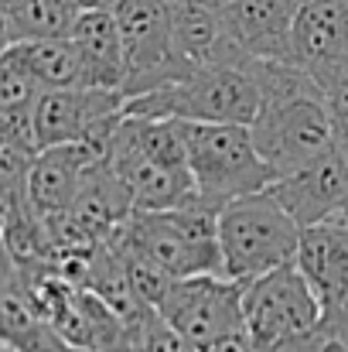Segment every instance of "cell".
Segmentation results:
<instances>
[{"label": "cell", "instance_id": "1", "mask_svg": "<svg viewBox=\"0 0 348 352\" xmlns=\"http://www.w3.org/2000/svg\"><path fill=\"white\" fill-rule=\"evenodd\" d=\"M259 82L263 103L249 123L256 151L273 171V182L297 171L335 144V123L325 107L318 79L297 62L246 58Z\"/></svg>", "mask_w": 348, "mask_h": 352}, {"label": "cell", "instance_id": "2", "mask_svg": "<svg viewBox=\"0 0 348 352\" xmlns=\"http://www.w3.org/2000/svg\"><path fill=\"white\" fill-rule=\"evenodd\" d=\"M106 239L116 250L143 253L171 277L222 274L219 212L198 199L174 209H133Z\"/></svg>", "mask_w": 348, "mask_h": 352}, {"label": "cell", "instance_id": "3", "mask_svg": "<svg viewBox=\"0 0 348 352\" xmlns=\"http://www.w3.org/2000/svg\"><path fill=\"white\" fill-rule=\"evenodd\" d=\"M263 93L249 65H198L181 82L130 96L123 113L154 120H198V123H253Z\"/></svg>", "mask_w": 348, "mask_h": 352}, {"label": "cell", "instance_id": "4", "mask_svg": "<svg viewBox=\"0 0 348 352\" xmlns=\"http://www.w3.org/2000/svg\"><path fill=\"white\" fill-rule=\"evenodd\" d=\"M188 151V171L195 178V199L209 209H222L232 199L263 192L273 182L270 164L256 151L249 123H198L178 120Z\"/></svg>", "mask_w": 348, "mask_h": 352}, {"label": "cell", "instance_id": "5", "mask_svg": "<svg viewBox=\"0 0 348 352\" xmlns=\"http://www.w3.org/2000/svg\"><path fill=\"white\" fill-rule=\"evenodd\" d=\"M301 246V223L283 209V202L263 188L232 199L219 209V253L222 274L249 284L253 277L290 263Z\"/></svg>", "mask_w": 348, "mask_h": 352}, {"label": "cell", "instance_id": "6", "mask_svg": "<svg viewBox=\"0 0 348 352\" xmlns=\"http://www.w3.org/2000/svg\"><path fill=\"white\" fill-rule=\"evenodd\" d=\"M242 318L256 349L273 352L277 346L311 332L325 311L297 260H290L242 284Z\"/></svg>", "mask_w": 348, "mask_h": 352}, {"label": "cell", "instance_id": "7", "mask_svg": "<svg viewBox=\"0 0 348 352\" xmlns=\"http://www.w3.org/2000/svg\"><path fill=\"white\" fill-rule=\"evenodd\" d=\"M110 10L119 24L126 52V79H123L126 100L181 82L188 72H195V65L174 55L171 0H116Z\"/></svg>", "mask_w": 348, "mask_h": 352}, {"label": "cell", "instance_id": "8", "mask_svg": "<svg viewBox=\"0 0 348 352\" xmlns=\"http://www.w3.org/2000/svg\"><path fill=\"white\" fill-rule=\"evenodd\" d=\"M157 311L195 352H205L216 339L229 336L235 329H246L242 284L226 274L174 277Z\"/></svg>", "mask_w": 348, "mask_h": 352}, {"label": "cell", "instance_id": "9", "mask_svg": "<svg viewBox=\"0 0 348 352\" xmlns=\"http://www.w3.org/2000/svg\"><path fill=\"white\" fill-rule=\"evenodd\" d=\"M266 188L283 202V209L301 223V230L342 216L348 206V151L335 140L328 151H321L297 171L270 182Z\"/></svg>", "mask_w": 348, "mask_h": 352}, {"label": "cell", "instance_id": "10", "mask_svg": "<svg viewBox=\"0 0 348 352\" xmlns=\"http://www.w3.org/2000/svg\"><path fill=\"white\" fill-rule=\"evenodd\" d=\"M301 0H226L219 3V24L242 58L294 62V14Z\"/></svg>", "mask_w": 348, "mask_h": 352}, {"label": "cell", "instance_id": "11", "mask_svg": "<svg viewBox=\"0 0 348 352\" xmlns=\"http://www.w3.org/2000/svg\"><path fill=\"white\" fill-rule=\"evenodd\" d=\"M126 96L119 89L96 86H69V89H45L34 103V133L38 147L51 144H79L100 120L123 110Z\"/></svg>", "mask_w": 348, "mask_h": 352}, {"label": "cell", "instance_id": "12", "mask_svg": "<svg viewBox=\"0 0 348 352\" xmlns=\"http://www.w3.org/2000/svg\"><path fill=\"white\" fill-rule=\"evenodd\" d=\"M297 267L314 287L328 318L348 315V226L342 216L304 226L297 246Z\"/></svg>", "mask_w": 348, "mask_h": 352}, {"label": "cell", "instance_id": "13", "mask_svg": "<svg viewBox=\"0 0 348 352\" xmlns=\"http://www.w3.org/2000/svg\"><path fill=\"white\" fill-rule=\"evenodd\" d=\"M69 38L79 52V62H82V86L123 93L126 52H123V38H119V24H116L113 10L110 7L79 10Z\"/></svg>", "mask_w": 348, "mask_h": 352}, {"label": "cell", "instance_id": "14", "mask_svg": "<svg viewBox=\"0 0 348 352\" xmlns=\"http://www.w3.org/2000/svg\"><path fill=\"white\" fill-rule=\"evenodd\" d=\"M93 161H103V157H96L86 144H51V147H41L34 154L31 178H27L31 209L41 219L55 216V212H65L72 206V199H76L82 171Z\"/></svg>", "mask_w": 348, "mask_h": 352}, {"label": "cell", "instance_id": "15", "mask_svg": "<svg viewBox=\"0 0 348 352\" xmlns=\"http://www.w3.org/2000/svg\"><path fill=\"white\" fill-rule=\"evenodd\" d=\"M294 62L308 72L348 52V0H301L294 14Z\"/></svg>", "mask_w": 348, "mask_h": 352}, {"label": "cell", "instance_id": "16", "mask_svg": "<svg viewBox=\"0 0 348 352\" xmlns=\"http://www.w3.org/2000/svg\"><path fill=\"white\" fill-rule=\"evenodd\" d=\"M69 212L82 223V230L93 239H106L133 212V195L110 161H93L82 171V182L76 188Z\"/></svg>", "mask_w": 348, "mask_h": 352}, {"label": "cell", "instance_id": "17", "mask_svg": "<svg viewBox=\"0 0 348 352\" xmlns=\"http://www.w3.org/2000/svg\"><path fill=\"white\" fill-rule=\"evenodd\" d=\"M3 52L24 72H31L41 89L82 86V62L72 38H27V41H10Z\"/></svg>", "mask_w": 348, "mask_h": 352}, {"label": "cell", "instance_id": "18", "mask_svg": "<svg viewBox=\"0 0 348 352\" xmlns=\"http://www.w3.org/2000/svg\"><path fill=\"white\" fill-rule=\"evenodd\" d=\"M10 41L27 38H69L79 7L72 0H3Z\"/></svg>", "mask_w": 348, "mask_h": 352}, {"label": "cell", "instance_id": "19", "mask_svg": "<svg viewBox=\"0 0 348 352\" xmlns=\"http://www.w3.org/2000/svg\"><path fill=\"white\" fill-rule=\"evenodd\" d=\"M325 93V107L332 113V123H335V140L348 151V52L342 58L328 62L325 69L311 72Z\"/></svg>", "mask_w": 348, "mask_h": 352}, {"label": "cell", "instance_id": "20", "mask_svg": "<svg viewBox=\"0 0 348 352\" xmlns=\"http://www.w3.org/2000/svg\"><path fill=\"white\" fill-rule=\"evenodd\" d=\"M45 89L34 82L31 72H24L7 52H0V113H24L34 110L38 96Z\"/></svg>", "mask_w": 348, "mask_h": 352}, {"label": "cell", "instance_id": "21", "mask_svg": "<svg viewBox=\"0 0 348 352\" xmlns=\"http://www.w3.org/2000/svg\"><path fill=\"white\" fill-rule=\"evenodd\" d=\"M14 349L17 352H79L51 329V322H41L38 329H31L21 342H14Z\"/></svg>", "mask_w": 348, "mask_h": 352}, {"label": "cell", "instance_id": "22", "mask_svg": "<svg viewBox=\"0 0 348 352\" xmlns=\"http://www.w3.org/2000/svg\"><path fill=\"white\" fill-rule=\"evenodd\" d=\"M205 352H259V349H256V342H253V336H249L246 329H235L229 336L216 339Z\"/></svg>", "mask_w": 348, "mask_h": 352}, {"label": "cell", "instance_id": "23", "mask_svg": "<svg viewBox=\"0 0 348 352\" xmlns=\"http://www.w3.org/2000/svg\"><path fill=\"white\" fill-rule=\"evenodd\" d=\"M10 280H17V260H14V250L7 246V236L0 230V287H7Z\"/></svg>", "mask_w": 348, "mask_h": 352}, {"label": "cell", "instance_id": "24", "mask_svg": "<svg viewBox=\"0 0 348 352\" xmlns=\"http://www.w3.org/2000/svg\"><path fill=\"white\" fill-rule=\"evenodd\" d=\"M10 45V24H7V10H3V0H0V52Z\"/></svg>", "mask_w": 348, "mask_h": 352}, {"label": "cell", "instance_id": "25", "mask_svg": "<svg viewBox=\"0 0 348 352\" xmlns=\"http://www.w3.org/2000/svg\"><path fill=\"white\" fill-rule=\"evenodd\" d=\"M79 10H93V7H113L116 0H72Z\"/></svg>", "mask_w": 348, "mask_h": 352}, {"label": "cell", "instance_id": "26", "mask_svg": "<svg viewBox=\"0 0 348 352\" xmlns=\"http://www.w3.org/2000/svg\"><path fill=\"white\" fill-rule=\"evenodd\" d=\"M0 352H17V349H14L10 342H3V339H0Z\"/></svg>", "mask_w": 348, "mask_h": 352}, {"label": "cell", "instance_id": "27", "mask_svg": "<svg viewBox=\"0 0 348 352\" xmlns=\"http://www.w3.org/2000/svg\"><path fill=\"white\" fill-rule=\"evenodd\" d=\"M209 3H212V7H219V3H226V0H209Z\"/></svg>", "mask_w": 348, "mask_h": 352}, {"label": "cell", "instance_id": "28", "mask_svg": "<svg viewBox=\"0 0 348 352\" xmlns=\"http://www.w3.org/2000/svg\"><path fill=\"white\" fill-rule=\"evenodd\" d=\"M342 219H345V226H348V206H345V212H342Z\"/></svg>", "mask_w": 348, "mask_h": 352}, {"label": "cell", "instance_id": "29", "mask_svg": "<svg viewBox=\"0 0 348 352\" xmlns=\"http://www.w3.org/2000/svg\"><path fill=\"white\" fill-rule=\"evenodd\" d=\"M79 352H100V349H79Z\"/></svg>", "mask_w": 348, "mask_h": 352}]
</instances>
